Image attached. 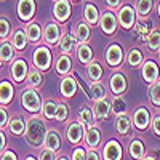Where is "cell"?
<instances>
[{
  "instance_id": "obj_16",
  "label": "cell",
  "mask_w": 160,
  "mask_h": 160,
  "mask_svg": "<svg viewBox=\"0 0 160 160\" xmlns=\"http://www.w3.org/2000/svg\"><path fill=\"white\" fill-rule=\"evenodd\" d=\"M93 112H95V117H96V120H99V122H102V120H108V117H109L111 112H112L111 101H109L108 98L99 99V101H95Z\"/></svg>"
},
{
  "instance_id": "obj_39",
  "label": "cell",
  "mask_w": 160,
  "mask_h": 160,
  "mask_svg": "<svg viewBox=\"0 0 160 160\" xmlns=\"http://www.w3.org/2000/svg\"><path fill=\"white\" fill-rule=\"evenodd\" d=\"M142 61H144V56H142V53L138 48H131L128 51V55H127L128 66H131V68H138V66L142 64Z\"/></svg>"
},
{
  "instance_id": "obj_59",
  "label": "cell",
  "mask_w": 160,
  "mask_h": 160,
  "mask_svg": "<svg viewBox=\"0 0 160 160\" xmlns=\"http://www.w3.org/2000/svg\"><path fill=\"white\" fill-rule=\"evenodd\" d=\"M0 2H3V0H0Z\"/></svg>"
},
{
  "instance_id": "obj_37",
  "label": "cell",
  "mask_w": 160,
  "mask_h": 160,
  "mask_svg": "<svg viewBox=\"0 0 160 160\" xmlns=\"http://www.w3.org/2000/svg\"><path fill=\"white\" fill-rule=\"evenodd\" d=\"M144 152H146L144 142H141L139 139H133L130 142V155L135 160H141L144 157Z\"/></svg>"
},
{
  "instance_id": "obj_6",
  "label": "cell",
  "mask_w": 160,
  "mask_h": 160,
  "mask_svg": "<svg viewBox=\"0 0 160 160\" xmlns=\"http://www.w3.org/2000/svg\"><path fill=\"white\" fill-rule=\"evenodd\" d=\"M99 28L101 31L106 34V35H112L115 31H117V26H118V21H117V15L112 13L111 10H104L101 15H99Z\"/></svg>"
},
{
  "instance_id": "obj_3",
  "label": "cell",
  "mask_w": 160,
  "mask_h": 160,
  "mask_svg": "<svg viewBox=\"0 0 160 160\" xmlns=\"http://www.w3.org/2000/svg\"><path fill=\"white\" fill-rule=\"evenodd\" d=\"M51 62H53V55H51V50L47 45H40L34 50L32 53V64L34 68L38 71H48L51 68Z\"/></svg>"
},
{
  "instance_id": "obj_33",
  "label": "cell",
  "mask_w": 160,
  "mask_h": 160,
  "mask_svg": "<svg viewBox=\"0 0 160 160\" xmlns=\"http://www.w3.org/2000/svg\"><path fill=\"white\" fill-rule=\"evenodd\" d=\"M151 28H152V22H151V19L146 16V18H138L136 19V24H135V29L136 31V34L141 37V38H144L146 40V37H148L149 34H151Z\"/></svg>"
},
{
  "instance_id": "obj_19",
  "label": "cell",
  "mask_w": 160,
  "mask_h": 160,
  "mask_svg": "<svg viewBox=\"0 0 160 160\" xmlns=\"http://www.w3.org/2000/svg\"><path fill=\"white\" fill-rule=\"evenodd\" d=\"M72 58L71 55H62V53H59V55L55 58V69L59 75H69V72H72Z\"/></svg>"
},
{
  "instance_id": "obj_41",
  "label": "cell",
  "mask_w": 160,
  "mask_h": 160,
  "mask_svg": "<svg viewBox=\"0 0 160 160\" xmlns=\"http://www.w3.org/2000/svg\"><path fill=\"white\" fill-rule=\"evenodd\" d=\"M111 106H112V112L115 115H123L128 112V108H127V101L122 98V96H115L112 101H111Z\"/></svg>"
},
{
  "instance_id": "obj_17",
  "label": "cell",
  "mask_w": 160,
  "mask_h": 160,
  "mask_svg": "<svg viewBox=\"0 0 160 160\" xmlns=\"http://www.w3.org/2000/svg\"><path fill=\"white\" fill-rule=\"evenodd\" d=\"M10 42H11L13 48H15L16 51H24L26 47H28V43H29L24 28H16L15 31H13L11 35H10Z\"/></svg>"
},
{
  "instance_id": "obj_48",
  "label": "cell",
  "mask_w": 160,
  "mask_h": 160,
  "mask_svg": "<svg viewBox=\"0 0 160 160\" xmlns=\"http://www.w3.org/2000/svg\"><path fill=\"white\" fill-rule=\"evenodd\" d=\"M152 131L155 133L157 136H160V115H155L154 118H152Z\"/></svg>"
},
{
  "instance_id": "obj_34",
  "label": "cell",
  "mask_w": 160,
  "mask_h": 160,
  "mask_svg": "<svg viewBox=\"0 0 160 160\" xmlns=\"http://www.w3.org/2000/svg\"><path fill=\"white\" fill-rule=\"evenodd\" d=\"M135 10L138 18H146L151 15V11L154 10V0H136Z\"/></svg>"
},
{
  "instance_id": "obj_57",
  "label": "cell",
  "mask_w": 160,
  "mask_h": 160,
  "mask_svg": "<svg viewBox=\"0 0 160 160\" xmlns=\"http://www.w3.org/2000/svg\"><path fill=\"white\" fill-rule=\"evenodd\" d=\"M71 2H80V0H71Z\"/></svg>"
},
{
  "instance_id": "obj_40",
  "label": "cell",
  "mask_w": 160,
  "mask_h": 160,
  "mask_svg": "<svg viewBox=\"0 0 160 160\" xmlns=\"http://www.w3.org/2000/svg\"><path fill=\"white\" fill-rule=\"evenodd\" d=\"M56 109H58V102L53 101V99H47L43 104H42V115L48 120L55 118L56 115Z\"/></svg>"
},
{
  "instance_id": "obj_12",
  "label": "cell",
  "mask_w": 160,
  "mask_h": 160,
  "mask_svg": "<svg viewBox=\"0 0 160 160\" xmlns=\"http://www.w3.org/2000/svg\"><path fill=\"white\" fill-rule=\"evenodd\" d=\"M106 62L111 68H117L123 62V50L118 43H111L106 50Z\"/></svg>"
},
{
  "instance_id": "obj_4",
  "label": "cell",
  "mask_w": 160,
  "mask_h": 160,
  "mask_svg": "<svg viewBox=\"0 0 160 160\" xmlns=\"http://www.w3.org/2000/svg\"><path fill=\"white\" fill-rule=\"evenodd\" d=\"M136 19H138V15H136L135 7L125 3L117 10V21L122 29H127V31L133 29L136 24Z\"/></svg>"
},
{
  "instance_id": "obj_36",
  "label": "cell",
  "mask_w": 160,
  "mask_h": 160,
  "mask_svg": "<svg viewBox=\"0 0 160 160\" xmlns=\"http://www.w3.org/2000/svg\"><path fill=\"white\" fill-rule=\"evenodd\" d=\"M115 128L120 135H127L131 128V117H128L127 114L123 115H117V120H115Z\"/></svg>"
},
{
  "instance_id": "obj_49",
  "label": "cell",
  "mask_w": 160,
  "mask_h": 160,
  "mask_svg": "<svg viewBox=\"0 0 160 160\" xmlns=\"http://www.w3.org/2000/svg\"><path fill=\"white\" fill-rule=\"evenodd\" d=\"M106 5L109 7V10H118L120 7H122V0H104Z\"/></svg>"
},
{
  "instance_id": "obj_25",
  "label": "cell",
  "mask_w": 160,
  "mask_h": 160,
  "mask_svg": "<svg viewBox=\"0 0 160 160\" xmlns=\"http://www.w3.org/2000/svg\"><path fill=\"white\" fill-rule=\"evenodd\" d=\"M75 55H77L78 62H82V64H85V66L95 59V58H93V48L90 47V43H77V47H75Z\"/></svg>"
},
{
  "instance_id": "obj_46",
  "label": "cell",
  "mask_w": 160,
  "mask_h": 160,
  "mask_svg": "<svg viewBox=\"0 0 160 160\" xmlns=\"http://www.w3.org/2000/svg\"><path fill=\"white\" fill-rule=\"evenodd\" d=\"M38 160H56V155H55V152H53V151H50V149L45 148V149L40 151Z\"/></svg>"
},
{
  "instance_id": "obj_52",
  "label": "cell",
  "mask_w": 160,
  "mask_h": 160,
  "mask_svg": "<svg viewBox=\"0 0 160 160\" xmlns=\"http://www.w3.org/2000/svg\"><path fill=\"white\" fill-rule=\"evenodd\" d=\"M85 160H99V157H98V154L95 152V149H90L88 152H87V158Z\"/></svg>"
},
{
  "instance_id": "obj_11",
  "label": "cell",
  "mask_w": 160,
  "mask_h": 160,
  "mask_svg": "<svg viewBox=\"0 0 160 160\" xmlns=\"http://www.w3.org/2000/svg\"><path fill=\"white\" fill-rule=\"evenodd\" d=\"M85 136V127L78 122V120H74V122H71L68 125V128H66V138H68V141L71 144H78L80 141L83 139Z\"/></svg>"
},
{
  "instance_id": "obj_5",
  "label": "cell",
  "mask_w": 160,
  "mask_h": 160,
  "mask_svg": "<svg viewBox=\"0 0 160 160\" xmlns=\"http://www.w3.org/2000/svg\"><path fill=\"white\" fill-rule=\"evenodd\" d=\"M28 72H29V66H28V62H26L24 58H15L10 62V75H11L15 83L26 82Z\"/></svg>"
},
{
  "instance_id": "obj_26",
  "label": "cell",
  "mask_w": 160,
  "mask_h": 160,
  "mask_svg": "<svg viewBox=\"0 0 160 160\" xmlns=\"http://www.w3.org/2000/svg\"><path fill=\"white\" fill-rule=\"evenodd\" d=\"M78 122L85 127V130L96 125V117H95V112H93V109L90 108V106H83V108L78 111Z\"/></svg>"
},
{
  "instance_id": "obj_2",
  "label": "cell",
  "mask_w": 160,
  "mask_h": 160,
  "mask_svg": "<svg viewBox=\"0 0 160 160\" xmlns=\"http://www.w3.org/2000/svg\"><path fill=\"white\" fill-rule=\"evenodd\" d=\"M19 102L22 106V109L29 114H40L42 112V99H40V95L35 88L31 87H24L21 90V95H19Z\"/></svg>"
},
{
  "instance_id": "obj_55",
  "label": "cell",
  "mask_w": 160,
  "mask_h": 160,
  "mask_svg": "<svg viewBox=\"0 0 160 160\" xmlns=\"http://www.w3.org/2000/svg\"><path fill=\"white\" fill-rule=\"evenodd\" d=\"M24 160H35V158H34V157H32V155H28V157H26V158H24Z\"/></svg>"
},
{
  "instance_id": "obj_54",
  "label": "cell",
  "mask_w": 160,
  "mask_h": 160,
  "mask_svg": "<svg viewBox=\"0 0 160 160\" xmlns=\"http://www.w3.org/2000/svg\"><path fill=\"white\" fill-rule=\"evenodd\" d=\"M141 160H155V158H154V157H142Z\"/></svg>"
},
{
  "instance_id": "obj_28",
  "label": "cell",
  "mask_w": 160,
  "mask_h": 160,
  "mask_svg": "<svg viewBox=\"0 0 160 160\" xmlns=\"http://www.w3.org/2000/svg\"><path fill=\"white\" fill-rule=\"evenodd\" d=\"M85 142L90 149H96L99 142H101V131L99 128L95 125V127H91V128H87L85 130V136H83Z\"/></svg>"
},
{
  "instance_id": "obj_43",
  "label": "cell",
  "mask_w": 160,
  "mask_h": 160,
  "mask_svg": "<svg viewBox=\"0 0 160 160\" xmlns=\"http://www.w3.org/2000/svg\"><path fill=\"white\" fill-rule=\"evenodd\" d=\"M10 35H11V24L5 16H2L0 18V40H8Z\"/></svg>"
},
{
  "instance_id": "obj_20",
  "label": "cell",
  "mask_w": 160,
  "mask_h": 160,
  "mask_svg": "<svg viewBox=\"0 0 160 160\" xmlns=\"http://www.w3.org/2000/svg\"><path fill=\"white\" fill-rule=\"evenodd\" d=\"M123 151H122V146H120L117 141H109L108 144L104 146L102 149V157L104 160H122Z\"/></svg>"
},
{
  "instance_id": "obj_9",
  "label": "cell",
  "mask_w": 160,
  "mask_h": 160,
  "mask_svg": "<svg viewBox=\"0 0 160 160\" xmlns=\"http://www.w3.org/2000/svg\"><path fill=\"white\" fill-rule=\"evenodd\" d=\"M72 13V3L71 0H56L53 5V16L58 22H66L71 18Z\"/></svg>"
},
{
  "instance_id": "obj_50",
  "label": "cell",
  "mask_w": 160,
  "mask_h": 160,
  "mask_svg": "<svg viewBox=\"0 0 160 160\" xmlns=\"http://www.w3.org/2000/svg\"><path fill=\"white\" fill-rule=\"evenodd\" d=\"M7 149V136H5V133L0 130V155H2Z\"/></svg>"
},
{
  "instance_id": "obj_32",
  "label": "cell",
  "mask_w": 160,
  "mask_h": 160,
  "mask_svg": "<svg viewBox=\"0 0 160 160\" xmlns=\"http://www.w3.org/2000/svg\"><path fill=\"white\" fill-rule=\"evenodd\" d=\"M43 83V75L38 69L35 68H29V72H28V77H26V87H31V88H38L42 87Z\"/></svg>"
},
{
  "instance_id": "obj_10",
  "label": "cell",
  "mask_w": 160,
  "mask_h": 160,
  "mask_svg": "<svg viewBox=\"0 0 160 160\" xmlns=\"http://www.w3.org/2000/svg\"><path fill=\"white\" fill-rule=\"evenodd\" d=\"M109 88L115 96H122L128 90V80L122 72H114L109 78Z\"/></svg>"
},
{
  "instance_id": "obj_29",
  "label": "cell",
  "mask_w": 160,
  "mask_h": 160,
  "mask_svg": "<svg viewBox=\"0 0 160 160\" xmlns=\"http://www.w3.org/2000/svg\"><path fill=\"white\" fill-rule=\"evenodd\" d=\"M43 148H47V149H50L53 152H58L61 149V136H59V133L56 130H48L47 131Z\"/></svg>"
},
{
  "instance_id": "obj_47",
  "label": "cell",
  "mask_w": 160,
  "mask_h": 160,
  "mask_svg": "<svg viewBox=\"0 0 160 160\" xmlns=\"http://www.w3.org/2000/svg\"><path fill=\"white\" fill-rule=\"evenodd\" d=\"M87 158V151L83 148H77L72 152V160H85Z\"/></svg>"
},
{
  "instance_id": "obj_35",
  "label": "cell",
  "mask_w": 160,
  "mask_h": 160,
  "mask_svg": "<svg viewBox=\"0 0 160 160\" xmlns=\"http://www.w3.org/2000/svg\"><path fill=\"white\" fill-rule=\"evenodd\" d=\"M90 99L95 102V101H99V99H104L108 98V90H106V87L101 83V82H96V83H91L90 87Z\"/></svg>"
},
{
  "instance_id": "obj_42",
  "label": "cell",
  "mask_w": 160,
  "mask_h": 160,
  "mask_svg": "<svg viewBox=\"0 0 160 160\" xmlns=\"http://www.w3.org/2000/svg\"><path fill=\"white\" fill-rule=\"evenodd\" d=\"M149 98H151V102L155 108H160V78H157L154 83H151Z\"/></svg>"
},
{
  "instance_id": "obj_8",
  "label": "cell",
  "mask_w": 160,
  "mask_h": 160,
  "mask_svg": "<svg viewBox=\"0 0 160 160\" xmlns=\"http://www.w3.org/2000/svg\"><path fill=\"white\" fill-rule=\"evenodd\" d=\"M61 37H62V31H61V28H59V24H56L55 21L48 22L45 28H43V35H42V38H43V42H45L47 47L58 45V42L61 40Z\"/></svg>"
},
{
  "instance_id": "obj_7",
  "label": "cell",
  "mask_w": 160,
  "mask_h": 160,
  "mask_svg": "<svg viewBox=\"0 0 160 160\" xmlns=\"http://www.w3.org/2000/svg\"><path fill=\"white\" fill-rule=\"evenodd\" d=\"M37 11V3L35 0H18L16 3V13L18 18L24 22H31L32 18L35 16Z\"/></svg>"
},
{
  "instance_id": "obj_53",
  "label": "cell",
  "mask_w": 160,
  "mask_h": 160,
  "mask_svg": "<svg viewBox=\"0 0 160 160\" xmlns=\"http://www.w3.org/2000/svg\"><path fill=\"white\" fill-rule=\"evenodd\" d=\"M56 160H68V157H66V155H61V157H58Z\"/></svg>"
},
{
  "instance_id": "obj_45",
  "label": "cell",
  "mask_w": 160,
  "mask_h": 160,
  "mask_svg": "<svg viewBox=\"0 0 160 160\" xmlns=\"http://www.w3.org/2000/svg\"><path fill=\"white\" fill-rule=\"evenodd\" d=\"M10 122V114L5 106H0V130H3Z\"/></svg>"
},
{
  "instance_id": "obj_18",
  "label": "cell",
  "mask_w": 160,
  "mask_h": 160,
  "mask_svg": "<svg viewBox=\"0 0 160 160\" xmlns=\"http://www.w3.org/2000/svg\"><path fill=\"white\" fill-rule=\"evenodd\" d=\"M133 123H135L138 130H146L151 125V114L144 106H141V108H138L133 112Z\"/></svg>"
},
{
  "instance_id": "obj_38",
  "label": "cell",
  "mask_w": 160,
  "mask_h": 160,
  "mask_svg": "<svg viewBox=\"0 0 160 160\" xmlns=\"http://www.w3.org/2000/svg\"><path fill=\"white\" fill-rule=\"evenodd\" d=\"M146 45L151 51H158L160 50V29L151 31V34L146 37Z\"/></svg>"
},
{
  "instance_id": "obj_15",
  "label": "cell",
  "mask_w": 160,
  "mask_h": 160,
  "mask_svg": "<svg viewBox=\"0 0 160 160\" xmlns=\"http://www.w3.org/2000/svg\"><path fill=\"white\" fill-rule=\"evenodd\" d=\"M77 87H78V82H77L75 77L64 75L59 82V91H61L62 98H72L77 91Z\"/></svg>"
},
{
  "instance_id": "obj_58",
  "label": "cell",
  "mask_w": 160,
  "mask_h": 160,
  "mask_svg": "<svg viewBox=\"0 0 160 160\" xmlns=\"http://www.w3.org/2000/svg\"><path fill=\"white\" fill-rule=\"evenodd\" d=\"M0 69H2V61H0Z\"/></svg>"
},
{
  "instance_id": "obj_27",
  "label": "cell",
  "mask_w": 160,
  "mask_h": 160,
  "mask_svg": "<svg viewBox=\"0 0 160 160\" xmlns=\"http://www.w3.org/2000/svg\"><path fill=\"white\" fill-rule=\"evenodd\" d=\"M102 66L101 62H98L96 59H93L91 62L87 64V77L91 83H96V82H101L102 78Z\"/></svg>"
},
{
  "instance_id": "obj_21",
  "label": "cell",
  "mask_w": 160,
  "mask_h": 160,
  "mask_svg": "<svg viewBox=\"0 0 160 160\" xmlns=\"http://www.w3.org/2000/svg\"><path fill=\"white\" fill-rule=\"evenodd\" d=\"M24 31H26V35H28V42H29V43H32V45L40 43L42 35H43V31H42V28L38 26V22H35V21L28 22V26L24 28Z\"/></svg>"
},
{
  "instance_id": "obj_22",
  "label": "cell",
  "mask_w": 160,
  "mask_h": 160,
  "mask_svg": "<svg viewBox=\"0 0 160 160\" xmlns=\"http://www.w3.org/2000/svg\"><path fill=\"white\" fill-rule=\"evenodd\" d=\"M99 10L95 3H91V2H87L83 5V21L88 24V26H95L98 24L99 21Z\"/></svg>"
},
{
  "instance_id": "obj_31",
  "label": "cell",
  "mask_w": 160,
  "mask_h": 160,
  "mask_svg": "<svg viewBox=\"0 0 160 160\" xmlns=\"http://www.w3.org/2000/svg\"><path fill=\"white\" fill-rule=\"evenodd\" d=\"M8 130H10L11 135H15V136L24 135V131H26V120H24L21 115H15L13 118H10Z\"/></svg>"
},
{
  "instance_id": "obj_14",
  "label": "cell",
  "mask_w": 160,
  "mask_h": 160,
  "mask_svg": "<svg viewBox=\"0 0 160 160\" xmlns=\"http://www.w3.org/2000/svg\"><path fill=\"white\" fill-rule=\"evenodd\" d=\"M91 26H88L85 21H77L74 24V29H72V35L75 37V40L78 43H88L90 42V37H91Z\"/></svg>"
},
{
  "instance_id": "obj_24",
  "label": "cell",
  "mask_w": 160,
  "mask_h": 160,
  "mask_svg": "<svg viewBox=\"0 0 160 160\" xmlns=\"http://www.w3.org/2000/svg\"><path fill=\"white\" fill-rule=\"evenodd\" d=\"M15 98V88L13 83L8 80H2L0 82V106H7Z\"/></svg>"
},
{
  "instance_id": "obj_23",
  "label": "cell",
  "mask_w": 160,
  "mask_h": 160,
  "mask_svg": "<svg viewBox=\"0 0 160 160\" xmlns=\"http://www.w3.org/2000/svg\"><path fill=\"white\" fill-rule=\"evenodd\" d=\"M77 40H75V37L72 35V34H62V37H61V40L58 42V48H59V51L62 53V55H71L72 51H75V47H77Z\"/></svg>"
},
{
  "instance_id": "obj_44",
  "label": "cell",
  "mask_w": 160,
  "mask_h": 160,
  "mask_svg": "<svg viewBox=\"0 0 160 160\" xmlns=\"http://www.w3.org/2000/svg\"><path fill=\"white\" fill-rule=\"evenodd\" d=\"M68 117H69V108L64 102H58V109H56L55 118L58 120V122H64Z\"/></svg>"
},
{
  "instance_id": "obj_13",
  "label": "cell",
  "mask_w": 160,
  "mask_h": 160,
  "mask_svg": "<svg viewBox=\"0 0 160 160\" xmlns=\"http://www.w3.org/2000/svg\"><path fill=\"white\" fill-rule=\"evenodd\" d=\"M141 74H142V78L148 83H154L155 80L158 78V74H160L157 62L152 61V59L142 61V64H141Z\"/></svg>"
},
{
  "instance_id": "obj_51",
  "label": "cell",
  "mask_w": 160,
  "mask_h": 160,
  "mask_svg": "<svg viewBox=\"0 0 160 160\" xmlns=\"http://www.w3.org/2000/svg\"><path fill=\"white\" fill-rule=\"evenodd\" d=\"M0 160H18V157L13 151H5L2 155H0Z\"/></svg>"
},
{
  "instance_id": "obj_56",
  "label": "cell",
  "mask_w": 160,
  "mask_h": 160,
  "mask_svg": "<svg viewBox=\"0 0 160 160\" xmlns=\"http://www.w3.org/2000/svg\"><path fill=\"white\" fill-rule=\"evenodd\" d=\"M157 13H158V16H160V3H158V7H157Z\"/></svg>"
},
{
  "instance_id": "obj_30",
  "label": "cell",
  "mask_w": 160,
  "mask_h": 160,
  "mask_svg": "<svg viewBox=\"0 0 160 160\" xmlns=\"http://www.w3.org/2000/svg\"><path fill=\"white\" fill-rule=\"evenodd\" d=\"M15 48H13L10 40H0V61L2 62H11L15 59Z\"/></svg>"
},
{
  "instance_id": "obj_1",
  "label": "cell",
  "mask_w": 160,
  "mask_h": 160,
  "mask_svg": "<svg viewBox=\"0 0 160 160\" xmlns=\"http://www.w3.org/2000/svg\"><path fill=\"white\" fill-rule=\"evenodd\" d=\"M47 125L43 122V118L40 115H34L26 122V131H24V138L31 148L34 149H40L45 142V136H47Z\"/></svg>"
}]
</instances>
